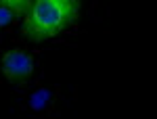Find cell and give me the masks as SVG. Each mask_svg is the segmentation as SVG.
Listing matches in <instances>:
<instances>
[{
  "mask_svg": "<svg viewBox=\"0 0 157 119\" xmlns=\"http://www.w3.org/2000/svg\"><path fill=\"white\" fill-rule=\"evenodd\" d=\"M78 11L80 0H32L21 32L32 42L50 40L75 23Z\"/></svg>",
  "mask_w": 157,
  "mask_h": 119,
  "instance_id": "obj_1",
  "label": "cell"
},
{
  "mask_svg": "<svg viewBox=\"0 0 157 119\" xmlns=\"http://www.w3.org/2000/svg\"><path fill=\"white\" fill-rule=\"evenodd\" d=\"M0 69L4 73L6 80L11 82H17V80H25L27 75L36 71V61L32 54H27L21 48H15V50H9L4 52V57L0 61Z\"/></svg>",
  "mask_w": 157,
  "mask_h": 119,
  "instance_id": "obj_2",
  "label": "cell"
},
{
  "mask_svg": "<svg viewBox=\"0 0 157 119\" xmlns=\"http://www.w3.org/2000/svg\"><path fill=\"white\" fill-rule=\"evenodd\" d=\"M52 100H55V92L48 90V88H40V90H36L34 94L29 96L27 107L34 109V111H42V109L50 107V105H52Z\"/></svg>",
  "mask_w": 157,
  "mask_h": 119,
  "instance_id": "obj_3",
  "label": "cell"
},
{
  "mask_svg": "<svg viewBox=\"0 0 157 119\" xmlns=\"http://www.w3.org/2000/svg\"><path fill=\"white\" fill-rule=\"evenodd\" d=\"M13 17H15V11H13L11 6H6V4L0 2V27L9 25L13 21Z\"/></svg>",
  "mask_w": 157,
  "mask_h": 119,
  "instance_id": "obj_4",
  "label": "cell"
},
{
  "mask_svg": "<svg viewBox=\"0 0 157 119\" xmlns=\"http://www.w3.org/2000/svg\"><path fill=\"white\" fill-rule=\"evenodd\" d=\"M0 2H2V4H6V6H11L13 11L19 15V13H23L25 9L29 6V2H32V0H0Z\"/></svg>",
  "mask_w": 157,
  "mask_h": 119,
  "instance_id": "obj_5",
  "label": "cell"
}]
</instances>
